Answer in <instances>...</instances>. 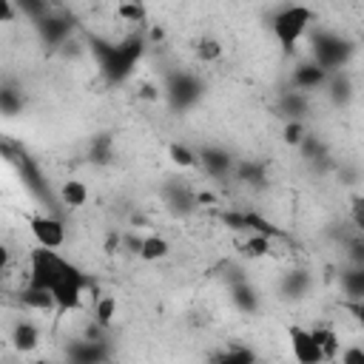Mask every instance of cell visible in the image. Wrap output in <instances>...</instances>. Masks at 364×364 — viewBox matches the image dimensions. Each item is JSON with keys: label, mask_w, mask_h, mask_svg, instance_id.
Instances as JSON below:
<instances>
[{"label": "cell", "mask_w": 364, "mask_h": 364, "mask_svg": "<svg viewBox=\"0 0 364 364\" xmlns=\"http://www.w3.org/2000/svg\"><path fill=\"white\" fill-rule=\"evenodd\" d=\"M313 20H316V11L310 6H304V3H287V6H282V9H276L270 14L267 28H270L273 40L279 43L282 54H293L296 46L307 37Z\"/></svg>", "instance_id": "obj_1"}, {"label": "cell", "mask_w": 364, "mask_h": 364, "mask_svg": "<svg viewBox=\"0 0 364 364\" xmlns=\"http://www.w3.org/2000/svg\"><path fill=\"white\" fill-rule=\"evenodd\" d=\"M145 51V40L142 37H125L122 43H100L94 40V54H97V63L102 68V74L108 77V82H122L134 65L139 63Z\"/></svg>", "instance_id": "obj_2"}, {"label": "cell", "mask_w": 364, "mask_h": 364, "mask_svg": "<svg viewBox=\"0 0 364 364\" xmlns=\"http://www.w3.org/2000/svg\"><path fill=\"white\" fill-rule=\"evenodd\" d=\"M353 57H355V40H350L347 34L318 28L310 37V60L318 63L324 71L347 68L353 63Z\"/></svg>", "instance_id": "obj_3"}, {"label": "cell", "mask_w": 364, "mask_h": 364, "mask_svg": "<svg viewBox=\"0 0 364 364\" xmlns=\"http://www.w3.org/2000/svg\"><path fill=\"white\" fill-rule=\"evenodd\" d=\"M91 279L85 276L82 267H77L74 262H65V267L60 270V276L54 279V284L48 287L51 299H54V313L57 316H65V313H74L82 307L85 301V290H88Z\"/></svg>", "instance_id": "obj_4"}, {"label": "cell", "mask_w": 364, "mask_h": 364, "mask_svg": "<svg viewBox=\"0 0 364 364\" xmlns=\"http://www.w3.org/2000/svg\"><path fill=\"white\" fill-rule=\"evenodd\" d=\"M65 256H60L54 247H34L28 256V279L26 287H37V290H48L54 284V279L60 276V270L65 267Z\"/></svg>", "instance_id": "obj_5"}, {"label": "cell", "mask_w": 364, "mask_h": 364, "mask_svg": "<svg viewBox=\"0 0 364 364\" xmlns=\"http://www.w3.org/2000/svg\"><path fill=\"white\" fill-rule=\"evenodd\" d=\"M205 97V82L191 71H176L165 80V100L173 111H188Z\"/></svg>", "instance_id": "obj_6"}, {"label": "cell", "mask_w": 364, "mask_h": 364, "mask_svg": "<svg viewBox=\"0 0 364 364\" xmlns=\"http://www.w3.org/2000/svg\"><path fill=\"white\" fill-rule=\"evenodd\" d=\"M28 230L40 247H54L60 250L65 245V222L54 213H34L28 216Z\"/></svg>", "instance_id": "obj_7"}, {"label": "cell", "mask_w": 364, "mask_h": 364, "mask_svg": "<svg viewBox=\"0 0 364 364\" xmlns=\"http://www.w3.org/2000/svg\"><path fill=\"white\" fill-rule=\"evenodd\" d=\"M287 344H290V353L299 364H321L324 355L313 338V330L310 327H301V324H290L287 327Z\"/></svg>", "instance_id": "obj_8"}, {"label": "cell", "mask_w": 364, "mask_h": 364, "mask_svg": "<svg viewBox=\"0 0 364 364\" xmlns=\"http://www.w3.org/2000/svg\"><path fill=\"white\" fill-rule=\"evenodd\" d=\"M162 199H165V208L176 216H188L199 208V199H196V191H191V185L179 182V179H168L162 185Z\"/></svg>", "instance_id": "obj_9"}, {"label": "cell", "mask_w": 364, "mask_h": 364, "mask_svg": "<svg viewBox=\"0 0 364 364\" xmlns=\"http://www.w3.org/2000/svg\"><path fill=\"white\" fill-rule=\"evenodd\" d=\"M34 28H37L40 40H43L48 48H57V46H63V43L68 40L74 23H71L68 17H63V14L48 11V14H43L40 20H34Z\"/></svg>", "instance_id": "obj_10"}, {"label": "cell", "mask_w": 364, "mask_h": 364, "mask_svg": "<svg viewBox=\"0 0 364 364\" xmlns=\"http://www.w3.org/2000/svg\"><path fill=\"white\" fill-rule=\"evenodd\" d=\"M330 100L333 108H347L355 97V82H353V74L347 68H338V71H330L327 74V82L321 88Z\"/></svg>", "instance_id": "obj_11"}, {"label": "cell", "mask_w": 364, "mask_h": 364, "mask_svg": "<svg viewBox=\"0 0 364 364\" xmlns=\"http://www.w3.org/2000/svg\"><path fill=\"white\" fill-rule=\"evenodd\" d=\"M313 290V273L304 267H293L282 276L279 282V296L282 301H304Z\"/></svg>", "instance_id": "obj_12"}, {"label": "cell", "mask_w": 364, "mask_h": 364, "mask_svg": "<svg viewBox=\"0 0 364 364\" xmlns=\"http://www.w3.org/2000/svg\"><path fill=\"white\" fill-rule=\"evenodd\" d=\"M327 74H330V71H324L318 63L304 60V63H299V65L293 68V74H290V88L304 91V94H310V91H321L324 82H327Z\"/></svg>", "instance_id": "obj_13"}, {"label": "cell", "mask_w": 364, "mask_h": 364, "mask_svg": "<svg viewBox=\"0 0 364 364\" xmlns=\"http://www.w3.org/2000/svg\"><path fill=\"white\" fill-rule=\"evenodd\" d=\"M199 154V165L210 173V176H230L233 173V165H236V156L222 148V145H205Z\"/></svg>", "instance_id": "obj_14"}, {"label": "cell", "mask_w": 364, "mask_h": 364, "mask_svg": "<svg viewBox=\"0 0 364 364\" xmlns=\"http://www.w3.org/2000/svg\"><path fill=\"white\" fill-rule=\"evenodd\" d=\"M108 355H111L108 344L102 338H91V336L65 347V358H71L77 364H97V361H105Z\"/></svg>", "instance_id": "obj_15"}, {"label": "cell", "mask_w": 364, "mask_h": 364, "mask_svg": "<svg viewBox=\"0 0 364 364\" xmlns=\"http://www.w3.org/2000/svg\"><path fill=\"white\" fill-rule=\"evenodd\" d=\"M307 114H310V94L296 91V88H287V91L279 94L276 117H282V119H304Z\"/></svg>", "instance_id": "obj_16"}, {"label": "cell", "mask_w": 364, "mask_h": 364, "mask_svg": "<svg viewBox=\"0 0 364 364\" xmlns=\"http://www.w3.org/2000/svg\"><path fill=\"white\" fill-rule=\"evenodd\" d=\"M228 290H230V301H233V307H236L239 313H247V316L259 313L262 299H259V290H256L247 279H233V282L228 284Z\"/></svg>", "instance_id": "obj_17"}, {"label": "cell", "mask_w": 364, "mask_h": 364, "mask_svg": "<svg viewBox=\"0 0 364 364\" xmlns=\"http://www.w3.org/2000/svg\"><path fill=\"white\" fill-rule=\"evenodd\" d=\"M11 347L17 353H34L40 347V327L34 321H26L20 318L14 327H11Z\"/></svg>", "instance_id": "obj_18"}, {"label": "cell", "mask_w": 364, "mask_h": 364, "mask_svg": "<svg viewBox=\"0 0 364 364\" xmlns=\"http://www.w3.org/2000/svg\"><path fill=\"white\" fill-rule=\"evenodd\" d=\"M338 284L347 301H364V264H350L338 276Z\"/></svg>", "instance_id": "obj_19"}, {"label": "cell", "mask_w": 364, "mask_h": 364, "mask_svg": "<svg viewBox=\"0 0 364 364\" xmlns=\"http://www.w3.org/2000/svg\"><path fill=\"white\" fill-rule=\"evenodd\" d=\"M88 185L85 182H80V179H65L63 185H60V191H57V199H60V205L63 208H68V210H77V208H82L85 202H88Z\"/></svg>", "instance_id": "obj_20"}, {"label": "cell", "mask_w": 364, "mask_h": 364, "mask_svg": "<svg viewBox=\"0 0 364 364\" xmlns=\"http://www.w3.org/2000/svg\"><path fill=\"white\" fill-rule=\"evenodd\" d=\"M230 176H236V179L245 182V185L262 188V185L267 182V168H264V162H256V159H236Z\"/></svg>", "instance_id": "obj_21"}, {"label": "cell", "mask_w": 364, "mask_h": 364, "mask_svg": "<svg viewBox=\"0 0 364 364\" xmlns=\"http://www.w3.org/2000/svg\"><path fill=\"white\" fill-rule=\"evenodd\" d=\"M136 256L142 262H162V259L171 256V242L159 233H148V236H142V247H139Z\"/></svg>", "instance_id": "obj_22"}, {"label": "cell", "mask_w": 364, "mask_h": 364, "mask_svg": "<svg viewBox=\"0 0 364 364\" xmlns=\"http://www.w3.org/2000/svg\"><path fill=\"white\" fill-rule=\"evenodd\" d=\"M313 330V338H316V344H318V350H321V355H324V361H336V353H338V333L333 330V327H327V324H318V327H310Z\"/></svg>", "instance_id": "obj_23"}, {"label": "cell", "mask_w": 364, "mask_h": 364, "mask_svg": "<svg viewBox=\"0 0 364 364\" xmlns=\"http://www.w3.org/2000/svg\"><path fill=\"white\" fill-rule=\"evenodd\" d=\"M242 256H250V259H262L273 250V239L270 233H247V239L242 242Z\"/></svg>", "instance_id": "obj_24"}, {"label": "cell", "mask_w": 364, "mask_h": 364, "mask_svg": "<svg viewBox=\"0 0 364 364\" xmlns=\"http://www.w3.org/2000/svg\"><path fill=\"white\" fill-rule=\"evenodd\" d=\"M26 105V97L14 85H0V114L3 117H17Z\"/></svg>", "instance_id": "obj_25"}, {"label": "cell", "mask_w": 364, "mask_h": 364, "mask_svg": "<svg viewBox=\"0 0 364 364\" xmlns=\"http://www.w3.org/2000/svg\"><path fill=\"white\" fill-rule=\"evenodd\" d=\"M168 156L176 168H196L199 165V154L191 148V145H182V142H171L168 145Z\"/></svg>", "instance_id": "obj_26"}, {"label": "cell", "mask_w": 364, "mask_h": 364, "mask_svg": "<svg viewBox=\"0 0 364 364\" xmlns=\"http://www.w3.org/2000/svg\"><path fill=\"white\" fill-rule=\"evenodd\" d=\"M20 301H23L26 307H31V310H40V313H46V310H54V299H51V293H48V290L26 287V290L20 293Z\"/></svg>", "instance_id": "obj_27"}, {"label": "cell", "mask_w": 364, "mask_h": 364, "mask_svg": "<svg viewBox=\"0 0 364 364\" xmlns=\"http://www.w3.org/2000/svg\"><path fill=\"white\" fill-rule=\"evenodd\" d=\"M114 316H117V299L114 296H100L94 301V324H100L102 330H108L111 321H114Z\"/></svg>", "instance_id": "obj_28"}, {"label": "cell", "mask_w": 364, "mask_h": 364, "mask_svg": "<svg viewBox=\"0 0 364 364\" xmlns=\"http://www.w3.org/2000/svg\"><path fill=\"white\" fill-rule=\"evenodd\" d=\"M14 9H17V14H23L34 23L51 11V0H14Z\"/></svg>", "instance_id": "obj_29"}, {"label": "cell", "mask_w": 364, "mask_h": 364, "mask_svg": "<svg viewBox=\"0 0 364 364\" xmlns=\"http://www.w3.org/2000/svg\"><path fill=\"white\" fill-rule=\"evenodd\" d=\"M307 128H304V119H284V128H282V142L296 148L301 139H304Z\"/></svg>", "instance_id": "obj_30"}, {"label": "cell", "mask_w": 364, "mask_h": 364, "mask_svg": "<svg viewBox=\"0 0 364 364\" xmlns=\"http://www.w3.org/2000/svg\"><path fill=\"white\" fill-rule=\"evenodd\" d=\"M196 57H199V60H205V63L219 60V57H222V43H219V40H213V37H202V40H199V46H196Z\"/></svg>", "instance_id": "obj_31"}, {"label": "cell", "mask_w": 364, "mask_h": 364, "mask_svg": "<svg viewBox=\"0 0 364 364\" xmlns=\"http://www.w3.org/2000/svg\"><path fill=\"white\" fill-rule=\"evenodd\" d=\"M336 361H341V364H364V347H358V344H353V347H338Z\"/></svg>", "instance_id": "obj_32"}, {"label": "cell", "mask_w": 364, "mask_h": 364, "mask_svg": "<svg viewBox=\"0 0 364 364\" xmlns=\"http://www.w3.org/2000/svg\"><path fill=\"white\" fill-rule=\"evenodd\" d=\"M139 247H142V236L139 233H122L119 236V250H128V253H139Z\"/></svg>", "instance_id": "obj_33"}, {"label": "cell", "mask_w": 364, "mask_h": 364, "mask_svg": "<svg viewBox=\"0 0 364 364\" xmlns=\"http://www.w3.org/2000/svg\"><path fill=\"white\" fill-rule=\"evenodd\" d=\"M338 176H341V185H350V188H355L361 182V173H358L355 165H341L338 168Z\"/></svg>", "instance_id": "obj_34"}, {"label": "cell", "mask_w": 364, "mask_h": 364, "mask_svg": "<svg viewBox=\"0 0 364 364\" xmlns=\"http://www.w3.org/2000/svg\"><path fill=\"white\" fill-rule=\"evenodd\" d=\"M216 361H253L256 355L250 353V350H225V353H219V355H213Z\"/></svg>", "instance_id": "obj_35"}, {"label": "cell", "mask_w": 364, "mask_h": 364, "mask_svg": "<svg viewBox=\"0 0 364 364\" xmlns=\"http://www.w3.org/2000/svg\"><path fill=\"white\" fill-rule=\"evenodd\" d=\"M347 247H350V262H353V264H364V239L355 236Z\"/></svg>", "instance_id": "obj_36"}, {"label": "cell", "mask_w": 364, "mask_h": 364, "mask_svg": "<svg viewBox=\"0 0 364 364\" xmlns=\"http://www.w3.org/2000/svg\"><path fill=\"white\" fill-rule=\"evenodd\" d=\"M14 17H17L14 0H0V26H9Z\"/></svg>", "instance_id": "obj_37"}, {"label": "cell", "mask_w": 364, "mask_h": 364, "mask_svg": "<svg viewBox=\"0 0 364 364\" xmlns=\"http://www.w3.org/2000/svg\"><path fill=\"white\" fill-rule=\"evenodd\" d=\"M353 222H355V230H364V199L361 196H353Z\"/></svg>", "instance_id": "obj_38"}, {"label": "cell", "mask_w": 364, "mask_h": 364, "mask_svg": "<svg viewBox=\"0 0 364 364\" xmlns=\"http://www.w3.org/2000/svg\"><path fill=\"white\" fill-rule=\"evenodd\" d=\"M9 262H11V250H9L6 242H0V273L9 267Z\"/></svg>", "instance_id": "obj_39"}, {"label": "cell", "mask_w": 364, "mask_h": 364, "mask_svg": "<svg viewBox=\"0 0 364 364\" xmlns=\"http://www.w3.org/2000/svg\"><path fill=\"white\" fill-rule=\"evenodd\" d=\"M105 250H108V253L119 250V236H108V239H105Z\"/></svg>", "instance_id": "obj_40"}]
</instances>
